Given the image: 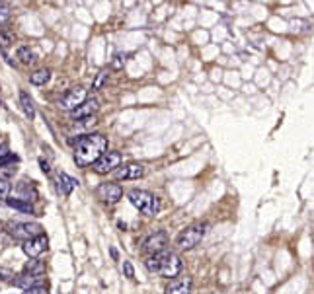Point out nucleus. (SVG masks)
Segmentation results:
<instances>
[{"instance_id":"f257e3e1","label":"nucleus","mask_w":314,"mask_h":294,"mask_svg":"<svg viewBox=\"0 0 314 294\" xmlns=\"http://www.w3.org/2000/svg\"><path fill=\"white\" fill-rule=\"evenodd\" d=\"M107 150V138L104 134H86V136H80L74 144V162L78 168H88V166H94V162L105 154Z\"/></svg>"},{"instance_id":"f03ea898","label":"nucleus","mask_w":314,"mask_h":294,"mask_svg":"<svg viewBox=\"0 0 314 294\" xmlns=\"http://www.w3.org/2000/svg\"><path fill=\"white\" fill-rule=\"evenodd\" d=\"M145 265L151 273H155L158 277H164V279H176L184 269L182 259L174 252H166V250L157 253V255H151L145 261Z\"/></svg>"},{"instance_id":"7ed1b4c3","label":"nucleus","mask_w":314,"mask_h":294,"mask_svg":"<svg viewBox=\"0 0 314 294\" xmlns=\"http://www.w3.org/2000/svg\"><path fill=\"white\" fill-rule=\"evenodd\" d=\"M127 199H129V203L139 212H143L147 216H157L158 212H160V209H162L160 199L157 195H153L151 191H145V189H133V191H129Z\"/></svg>"},{"instance_id":"20e7f679","label":"nucleus","mask_w":314,"mask_h":294,"mask_svg":"<svg viewBox=\"0 0 314 294\" xmlns=\"http://www.w3.org/2000/svg\"><path fill=\"white\" fill-rule=\"evenodd\" d=\"M205 232H207V224H205V222H195V224L188 226L186 230H182V232L178 234V238H176L178 250H184V252L193 250V248L205 238Z\"/></svg>"},{"instance_id":"39448f33","label":"nucleus","mask_w":314,"mask_h":294,"mask_svg":"<svg viewBox=\"0 0 314 294\" xmlns=\"http://www.w3.org/2000/svg\"><path fill=\"white\" fill-rule=\"evenodd\" d=\"M8 228H10L8 232H10V236H12V238H16V240H24V242H28V240L37 238V236H41V234H43L41 224H37V222H14V224H10Z\"/></svg>"},{"instance_id":"423d86ee","label":"nucleus","mask_w":314,"mask_h":294,"mask_svg":"<svg viewBox=\"0 0 314 294\" xmlns=\"http://www.w3.org/2000/svg\"><path fill=\"white\" fill-rule=\"evenodd\" d=\"M82 101H86V88H82V86H74V88H70V90H66L63 96L59 98V107L64 109V111H72V109H76Z\"/></svg>"},{"instance_id":"0eeeda50","label":"nucleus","mask_w":314,"mask_h":294,"mask_svg":"<svg viewBox=\"0 0 314 294\" xmlns=\"http://www.w3.org/2000/svg\"><path fill=\"white\" fill-rule=\"evenodd\" d=\"M119 166H121V154L119 152H105L96 160L92 169L100 175H105L109 171H115Z\"/></svg>"},{"instance_id":"6e6552de","label":"nucleus","mask_w":314,"mask_h":294,"mask_svg":"<svg viewBox=\"0 0 314 294\" xmlns=\"http://www.w3.org/2000/svg\"><path fill=\"white\" fill-rule=\"evenodd\" d=\"M47 248H49V240H47V236H37V238H32V240H28V242H24V246H22V250H24V253L30 257V259H35V257H39L43 252H47Z\"/></svg>"},{"instance_id":"1a4fd4ad","label":"nucleus","mask_w":314,"mask_h":294,"mask_svg":"<svg viewBox=\"0 0 314 294\" xmlns=\"http://www.w3.org/2000/svg\"><path fill=\"white\" fill-rule=\"evenodd\" d=\"M168 242V236L166 232H155L153 236H149L145 242H143V252L145 253H151V255H157L160 252H164V246Z\"/></svg>"},{"instance_id":"9d476101","label":"nucleus","mask_w":314,"mask_h":294,"mask_svg":"<svg viewBox=\"0 0 314 294\" xmlns=\"http://www.w3.org/2000/svg\"><path fill=\"white\" fill-rule=\"evenodd\" d=\"M147 173V168L143 164H125V166H119L113 175L115 179H141L143 175Z\"/></svg>"},{"instance_id":"9b49d317","label":"nucleus","mask_w":314,"mask_h":294,"mask_svg":"<svg viewBox=\"0 0 314 294\" xmlns=\"http://www.w3.org/2000/svg\"><path fill=\"white\" fill-rule=\"evenodd\" d=\"M98 197L107 205H115L123 197V189L117 183H102L98 187Z\"/></svg>"},{"instance_id":"f8f14e48","label":"nucleus","mask_w":314,"mask_h":294,"mask_svg":"<svg viewBox=\"0 0 314 294\" xmlns=\"http://www.w3.org/2000/svg\"><path fill=\"white\" fill-rule=\"evenodd\" d=\"M98 107H100V101H98L96 98L86 99V101H82L76 109H72V111H70V117H72L74 121H82V119L94 117V113L98 111Z\"/></svg>"},{"instance_id":"ddd939ff","label":"nucleus","mask_w":314,"mask_h":294,"mask_svg":"<svg viewBox=\"0 0 314 294\" xmlns=\"http://www.w3.org/2000/svg\"><path fill=\"white\" fill-rule=\"evenodd\" d=\"M191 287H193L191 277H178L168 283V287L164 289V294H189Z\"/></svg>"},{"instance_id":"4468645a","label":"nucleus","mask_w":314,"mask_h":294,"mask_svg":"<svg viewBox=\"0 0 314 294\" xmlns=\"http://www.w3.org/2000/svg\"><path fill=\"white\" fill-rule=\"evenodd\" d=\"M57 181H59V191H61V195L64 197H68L78 187V179H74L72 175H68V173H64V171H59Z\"/></svg>"},{"instance_id":"2eb2a0df","label":"nucleus","mask_w":314,"mask_h":294,"mask_svg":"<svg viewBox=\"0 0 314 294\" xmlns=\"http://www.w3.org/2000/svg\"><path fill=\"white\" fill-rule=\"evenodd\" d=\"M10 283L22 291H30L33 287H41V277H32V275H20L16 279H10Z\"/></svg>"},{"instance_id":"dca6fc26","label":"nucleus","mask_w":314,"mask_h":294,"mask_svg":"<svg viewBox=\"0 0 314 294\" xmlns=\"http://www.w3.org/2000/svg\"><path fill=\"white\" fill-rule=\"evenodd\" d=\"M20 105H22V109H24V113L30 121L35 119V105H33V99L30 98V94L20 92Z\"/></svg>"},{"instance_id":"f3484780","label":"nucleus","mask_w":314,"mask_h":294,"mask_svg":"<svg viewBox=\"0 0 314 294\" xmlns=\"http://www.w3.org/2000/svg\"><path fill=\"white\" fill-rule=\"evenodd\" d=\"M6 205H8L10 209L20 210V212H30V214H33V207L26 199H6Z\"/></svg>"},{"instance_id":"a211bd4d","label":"nucleus","mask_w":314,"mask_h":294,"mask_svg":"<svg viewBox=\"0 0 314 294\" xmlns=\"http://www.w3.org/2000/svg\"><path fill=\"white\" fill-rule=\"evenodd\" d=\"M49 78H51V70L49 68H41V70H35L30 76V82L33 86H43V84L49 82Z\"/></svg>"},{"instance_id":"6ab92c4d","label":"nucleus","mask_w":314,"mask_h":294,"mask_svg":"<svg viewBox=\"0 0 314 294\" xmlns=\"http://www.w3.org/2000/svg\"><path fill=\"white\" fill-rule=\"evenodd\" d=\"M16 57L20 59V63H22V65H33V63H35V53H33L28 45H22V47L18 49Z\"/></svg>"},{"instance_id":"aec40b11","label":"nucleus","mask_w":314,"mask_h":294,"mask_svg":"<svg viewBox=\"0 0 314 294\" xmlns=\"http://www.w3.org/2000/svg\"><path fill=\"white\" fill-rule=\"evenodd\" d=\"M43 271H45V265H43L41 261H37V259L28 261L26 263V267H24V275H32V277H41Z\"/></svg>"},{"instance_id":"412c9836","label":"nucleus","mask_w":314,"mask_h":294,"mask_svg":"<svg viewBox=\"0 0 314 294\" xmlns=\"http://www.w3.org/2000/svg\"><path fill=\"white\" fill-rule=\"evenodd\" d=\"M14 41H16V35L10 32V30H2L0 32V49H8Z\"/></svg>"},{"instance_id":"4be33fe9","label":"nucleus","mask_w":314,"mask_h":294,"mask_svg":"<svg viewBox=\"0 0 314 294\" xmlns=\"http://www.w3.org/2000/svg\"><path fill=\"white\" fill-rule=\"evenodd\" d=\"M105 82H107V72H105V70L98 72V74H96L94 84H92V90H94V92H96V90H100V88H102V86H104Z\"/></svg>"},{"instance_id":"5701e85b","label":"nucleus","mask_w":314,"mask_h":294,"mask_svg":"<svg viewBox=\"0 0 314 294\" xmlns=\"http://www.w3.org/2000/svg\"><path fill=\"white\" fill-rule=\"evenodd\" d=\"M10 181H6V179H0V201H6L8 195H10Z\"/></svg>"},{"instance_id":"b1692460","label":"nucleus","mask_w":314,"mask_h":294,"mask_svg":"<svg viewBox=\"0 0 314 294\" xmlns=\"http://www.w3.org/2000/svg\"><path fill=\"white\" fill-rule=\"evenodd\" d=\"M10 20V6L8 4H2L0 6V28Z\"/></svg>"},{"instance_id":"393cba45","label":"nucleus","mask_w":314,"mask_h":294,"mask_svg":"<svg viewBox=\"0 0 314 294\" xmlns=\"http://www.w3.org/2000/svg\"><path fill=\"white\" fill-rule=\"evenodd\" d=\"M123 273H125L127 279H133L135 277V267L131 261H123Z\"/></svg>"},{"instance_id":"a878e982","label":"nucleus","mask_w":314,"mask_h":294,"mask_svg":"<svg viewBox=\"0 0 314 294\" xmlns=\"http://www.w3.org/2000/svg\"><path fill=\"white\" fill-rule=\"evenodd\" d=\"M123 65H125V55L117 53V55H115V61H113V68H117V70H119Z\"/></svg>"},{"instance_id":"bb28decb","label":"nucleus","mask_w":314,"mask_h":294,"mask_svg":"<svg viewBox=\"0 0 314 294\" xmlns=\"http://www.w3.org/2000/svg\"><path fill=\"white\" fill-rule=\"evenodd\" d=\"M24 294H49V293H47V289L41 285V287H33L30 291H24Z\"/></svg>"},{"instance_id":"cd10ccee","label":"nucleus","mask_w":314,"mask_h":294,"mask_svg":"<svg viewBox=\"0 0 314 294\" xmlns=\"http://www.w3.org/2000/svg\"><path fill=\"white\" fill-rule=\"evenodd\" d=\"M12 173H16V168H8V169H2V168H0V179H6V181H8V177H10Z\"/></svg>"},{"instance_id":"c85d7f7f","label":"nucleus","mask_w":314,"mask_h":294,"mask_svg":"<svg viewBox=\"0 0 314 294\" xmlns=\"http://www.w3.org/2000/svg\"><path fill=\"white\" fill-rule=\"evenodd\" d=\"M10 277H12V271H8V269L0 267V283H6V281H10Z\"/></svg>"},{"instance_id":"c756f323","label":"nucleus","mask_w":314,"mask_h":294,"mask_svg":"<svg viewBox=\"0 0 314 294\" xmlns=\"http://www.w3.org/2000/svg\"><path fill=\"white\" fill-rule=\"evenodd\" d=\"M39 164H41V169H43L45 173H49V164H47V162H43V160H41V162H39Z\"/></svg>"},{"instance_id":"7c9ffc66","label":"nucleus","mask_w":314,"mask_h":294,"mask_svg":"<svg viewBox=\"0 0 314 294\" xmlns=\"http://www.w3.org/2000/svg\"><path fill=\"white\" fill-rule=\"evenodd\" d=\"M4 154H8V148H6V144H2V146H0V158H2Z\"/></svg>"},{"instance_id":"2f4dec72","label":"nucleus","mask_w":314,"mask_h":294,"mask_svg":"<svg viewBox=\"0 0 314 294\" xmlns=\"http://www.w3.org/2000/svg\"><path fill=\"white\" fill-rule=\"evenodd\" d=\"M109 253H111V257H113V259H117V250H115V248H111V250H109Z\"/></svg>"}]
</instances>
